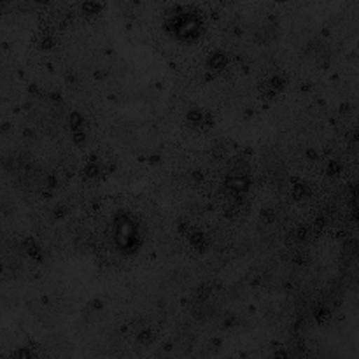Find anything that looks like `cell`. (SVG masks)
Instances as JSON below:
<instances>
[{"mask_svg":"<svg viewBox=\"0 0 359 359\" xmlns=\"http://www.w3.org/2000/svg\"><path fill=\"white\" fill-rule=\"evenodd\" d=\"M200 23L195 18V14H179L172 20V30H174L175 37L179 39H195L198 35Z\"/></svg>","mask_w":359,"mask_h":359,"instance_id":"2","label":"cell"},{"mask_svg":"<svg viewBox=\"0 0 359 359\" xmlns=\"http://www.w3.org/2000/svg\"><path fill=\"white\" fill-rule=\"evenodd\" d=\"M114 242L118 245V249H121L123 252L130 251V249L135 245L137 242V230L135 224L132 221L125 219V217H118L114 224Z\"/></svg>","mask_w":359,"mask_h":359,"instance_id":"1","label":"cell"}]
</instances>
